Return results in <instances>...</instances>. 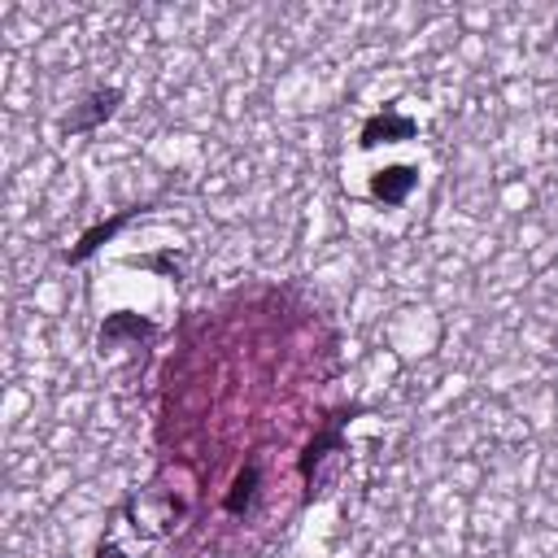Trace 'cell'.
Here are the masks:
<instances>
[{
    "label": "cell",
    "mask_w": 558,
    "mask_h": 558,
    "mask_svg": "<svg viewBox=\"0 0 558 558\" xmlns=\"http://www.w3.org/2000/svg\"><path fill=\"white\" fill-rule=\"evenodd\" d=\"M131 218H140V205H135V209H118L113 218H105V222L87 227V231L78 235V244L61 253V262H65V266H83V262H87L92 253H100V248H105V244H109V240H113V235H118V231H122Z\"/></svg>",
    "instance_id": "5"
},
{
    "label": "cell",
    "mask_w": 558,
    "mask_h": 558,
    "mask_svg": "<svg viewBox=\"0 0 558 558\" xmlns=\"http://www.w3.org/2000/svg\"><path fill=\"white\" fill-rule=\"evenodd\" d=\"M118 105H122V92H118V87H92L87 96H78V100L65 109L61 135H92V131H100V126L118 113Z\"/></svg>",
    "instance_id": "3"
},
{
    "label": "cell",
    "mask_w": 558,
    "mask_h": 558,
    "mask_svg": "<svg viewBox=\"0 0 558 558\" xmlns=\"http://www.w3.org/2000/svg\"><path fill=\"white\" fill-rule=\"evenodd\" d=\"M131 266H144V270H161V275L179 279V262H174V253H157V257H131Z\"/></svg>",
    "instance_id": "9"
},
{
    "label": "cell",
    "mask_w": 558,
    "mask_h": 558,
    "mask_svg": "<svg viewBox=\"0 0 558 558\" xmlns=\"http://www.w3.org/2000/svg\"><path fill=\"white\" fill-rule=\"evenodd\" d=\"M257 488H262V458H248L240 471H235V480H231V488H227V497H222V510L227 514H248L253 510V501H257Z\"/></svg>",
    "instance_id": "7"
},
{
    "label": "cell",
    "mask_w": 558,
    "mask_h": 558,
    "mask_svg": "<svg viewBox=\"0 0 558 558\" xmlns=\"http://www.w3.org/2000/svg\"><path fill=\"white\" fill-rule=\"evenodd\" d=\"M414 187H418V166H384L371 174V196L379 205H405Z\"/></svg>",
    "instance_id": "6"
},
{
    "label": "cell",
    "mask_w": 558,
    "mask_h": 558,
    "mask_svg": "<svg viewBox=\"0 0 558 558\" xmlns=\"http://www.w3.org/2000/svg\"><path fill=\"white\" fill-rule=\"evenodd\" d=\"M357 414V405L353 410H336V414H327V423L310 436V445L301 449V462H296V471H301V480H305V506H314V501H323V497H331V488L340 484V475L349 471V445H344V427H349V418Z\"/></svg>",
    "instance_id": "1"
},
{
    "label": "cell",
    "mask_w": 558,
    "mask_h": 558,
    "mask_svg": "<svg viewBox=\"0 0 558 558\" xmlns=\"http://www.w3.org/2000/svg\"><path fill=\"white\" fill-rule=\"evenodd\" d=\"M92 558H131V554H126V549H122V545H118V541H100V545H96V554H92Z\"/></svg>",
    "instance_id": "10"
},
{
    "label": "cell",
    "mask_w": 558,
    "mask_h": 558,
    "mask_svg": "<svg viewBox=\"0 0 558 558\" xmlns=\"http://www.w3.org/2000/svg\"><path fill=\"white\" fill-rule=\"evenodd\" d=\"M414 135H418V118H410V113H401V109L388 105V109H379V113H371L362 122L357 144L362 148H379V144H405Z\"/></svg>",
    "instance_id": "4"
},
{
    "label": "cell",
    "mask_w": 558,
    "mask_h": 558,
    "mask_svg": "<svg viewBox=\"0 0 558 558\" xmlns=\"http://www.w3.org/2000/svg\"><path fill=\"white\" fill-rule=\"evenodd\" d=\"M183 514H187V501H183L174 488H166L161 480H148L144 488H135V493L122 501V519H126V527H131L140 541H161V536H170V532L183 523Z\"/></svg>",
    "instance_id": "2"
},
{
    "label": "cell",
    "mask_w": 558,
    "mask_h": 558,
    "mask_svg": "<svg viewBox=\"0 0 558 558\" xmlns=\"http://www.w3.org/2000/svg\"><path fill=\"white\" fill-rule=\"evenodd\" d=\"M153 336H157V323H148V318L122 310V314H109V318L100 323V336H96V340H100V353H105V349H113L118 340H135V344H140V340H153Z\"/></svg>",
    "instance_id": "8"
}]
</instances>
